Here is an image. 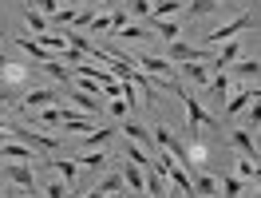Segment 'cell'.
<instances>
[{"instance_id": "f907efd6", "label": "cell", "mask_w": 261, "mask_h": 198, "mask_svg": "<svg viewBox=\"0 0 261 198\" xmlns=\"http://www.w3.org/2000/svg\"><path fill=\"white\" fill-rule=\"evenodd\" d=\"M0 166H4V159H0Z\"/></svg>"}, {"instance_id": "60d3db41", "label": "cell", "mask_w": 261, "mask_h": 198, "mask_svg": "<svg viewBox=\"0 0 261 198\" xmlns=\"http://www.w3.org/2000/svg\"><path fill=\"white\" fill-rule=\"evenodd\" d=\"M123 99L130 103V111H135V99H139V91H135V83H123Z\"/></svg>"}, {"instance_id": "cb8c5ba5", "label": "cell", "mask_w": 261, "mask_h": 198, "mask_svg": "<svg viewBox=\"0 0 261 198\" xmlns=\"http://www.w3.org/2000/svg\"><path fill=\"white\" fill-rule=\"evenodd\" d=\"M111 127H95V131H91V135H83V147H87V151H99V147H103V143H107V139H111Z\"/></svg>"}, {"instance_id": "8d00e7d4", "label": "cell", "mask_w": 261, "mask_h": 198, "mask_svg": "<svg viewBox=\"0 0 261 198\" xmlns=\"http://www.w3.org/2000/svg\"><path fill=\"white\" fill-rule=\"evenodd\" d=\"M75 16H80L75 8H60V12L51 16V24H67V28H71V24H75Z\"/></svg>"}, {"instance_id": "8fae6325", "label": "cell", "mask_w": 261, "mask_h": 198, "mask_svg": "<svg viewBox=\"0 0 261 198\" xmlns=\"http://www.w3.org/2000/svg\"><path fill=\"white\" fill-rule=\"evenodd\" d=\"M229 143L242 151V159L257 163V143H253V131H233V135H229Z\"/></svg>"}, {"instance_id": "e0dca14e", "label": "cell", "mask_w": 261, "mask_h": 198, "mask_svg": "<svg viewBox=\"0 0 261 198\" xmlns=\"http://www.w3.org/2000/svg\"><path fill=\"white\" fill-rule=\"evenodd\" d=\"M48 166L67 182V186H71V182H75V175H80V163H75V159H56V163H48Z\"/></svg>"}, {"instance_id": "f546056e", "label": "cell", "mask_w": 261, "mask_h": 198, "mask_svg": "<svg viewBox=\"0 0 261 198\" xmlns=\"http://www.w3.org/2000/svg\"><path fill=\"white\" fill-rule=\"evenodd\" d=\"M222 182V198H238L242 194V179L238 175H226V179H218Z\"/></svg>"}, {"instance_id": "7a4b0ae2", "label": "cell", "mask_w": 261, "mask_h": 198, "mask_svg": "<svg viewBox=\"0 0 261 198\" xmlns=\"http://www.w3.org/2000/svg\"><path fill=\"white\" fill-rule=\"evenodd\" d=\"M245 28H253V12H249V8H242V12L229 20V24L214 28V32L202 36V40H206V44H226V40H238V32H245Z\"/></svg>"}, {"instance_id": "d590c367", "label": "cell", "mask_w": 261, "mask_h": 198, "mask_svg": "<svg viewBox=\"0 0 261 198\" xmlns=\"http://www.w3.org/2000/svg\"><path fill=\"white\" fill-rule=\"evenodd\" d=\"M91 32H95V36L99 32H111V12H99V16L91 20Z\"/></svg>"}, {"instance_id": "f35d334b", "label": "cell", "mask_w": 261, "mask_h": 198, "mask_svg": "<svg viewBox=\"0 0 261 198\" xmlns=\"http://www.w3.org/2000/svg\"><path fill=\"white\" fill-rule=\"evenodd\" d=\"M238 179H253V163L249 159H238Z\"/></svg>"}, {"instance_id": "8992f818", "label": "cell", "mask_w": 261, "mask_h": 198, "mask_svg": "<svg viewBox=\"0 0 261 198\" xmlns=\"http://www.w3.org/2000/svg\"><path fill=\"white\" fill-rule=\"evenodd\" d=\"M60 91H56V87H32V91H28V95L20 99V107H24V111H44V107H60Z\"/></svg>"}, {"instance_id": "f6af8a7d", "label": "cell", "mask_w": 261, "mask_h": 198, "mask_svg": "<svg viewBox=\"0 0 261 198\" xmlns=\"http://www.w3.org/2000/svg\"><path fill=\"white\" fill-rule=\"evenodd\" d=\"M4 99H8V87H0V103H4Z\"/></svg>"}, {"instance_id": "6da1fadb", "label": "cell", "mask_w": 261, "mask_h": 198, "mask_svg": "<svg viewBox=\"0 0 261 198\" xmlns=\"http://www.w3.org/2000/svg\"><path fill=\"white\" fill-rule=\"evenodd\" d=\"M166 87H170V91H174V95H178L182 103H186V119H190V135H198L202 127H218V115H210V111H206V107L198 103L190 87H182L178 80H170Z\"/></svg>"}, {"instance_id": "4dcf8cb0", "label": "cell", "mask_w": 261, "mask_h": 198, "mask_svg": "<svg viewBox=\"0 0 261 198\" xmlns=\"http://www.w3.org/2000/svg\"><path fill=\"white\" fill-rule=\"evenodd\" d=\"M44 194H48V198H71V194H67V182L60 179V175H56V179L44 186Z\"/></svg>"}, {"instance_id": "4fadbf2b", "label": "cell", "mask_w": 261, "mask_h": 198, "mask_svg": "<svg viewBox=\"0 0 261 198\" xmlns=\"http://www.w3.org/2000/svg\"><path fill=\"white\" fill-rule=\"evenodd\" d=\"M178 71L194 83V87H206V83H210V67H202V64H178Z\"/></svg>"}, {"instance_id": "f1b7e54d", "label": "cell", "mask_w": 261, "mask_h": 198, "mask_svg": "<svg viewBox=\"0 0 261 198\" xmlns=\"http://www.w3.org/2000/svg\"><path fill=\"white\" fill-rule=\"evenodd\" d=\"M206 87H210L214 99H222V95L229 91V76H226V71H218V76H210V83H206Z\"/></svg>"}, {"instance_id": "816d5d0a", "label": "cell", "mask_w": 261, "mask_h": 198, "mask_svg": "<svg viewBox=\"0 0 261 198\" xmlns=\"http://www.w3.org/2000/svg\"><path fill=\"white\" fill-rule=\"evenodd\" d=\"M257 198H261V190H257Z\"/></svg>"}, {"instance_id": "db71d44e", "label": "cell", "mask_w": 261, "mask_h": 198, "mask_svg": "<svg viewBox=\"0 0 261 198\" xmlns=\"http://www.w3.org/2000/svg\"><path fill=\"white\" fill-rule=\"evenodd\" d=\"M257 131H261V127H257Z\"/></svg>"}, {"instance_id": "603a6c76", "label": "cell", "mask_w": 261, "mask_h": 198, "mask_svg": "<svg viewBox=\"0 0 261 198\" xmlns=\"http://www.w3.org/2000/svg\"><path fill=\"white\" fill-rule=\"evenodd\" d=\"M36 44H44V48H48L51 56L67 52V40H64V36H56V32H44V36H36Z\"/></svg>"}, {"instance_id": "5b68a950", "label": "cell", "mask_w": 261, "mask_h": 198, "mask_svg": "<svg viewBox=\"0 0 261 198\" xmlns=\"http://www.w3.org/2000/svg\"><path fill=\"white\" fill-rule=\"evenodd\" d=\"M135 60V67H143L147 76H163V80H174V71H178V64H170L166 56H150V52H139V56H130Z\"/></svg>"}, {"instance_id": "4316f807", "label": "cell", "mask_w": 261, "mask_h": 198, "mask_svg": "<svg viewBox=\"0 0 261 198\" xmlns=\"http://www.w3.org/2000/svg\"><path fill=\"white\" fill-rule=\"evenodd\" d=\"M40 67H44L48 76H56L60 83H71V80H75V76H71V67H64L60 60H48V64H40Z\"/></svg>"}, {"instance_id": "52a82bcc", "label": "cell", "mask_w": 261, "mask_h": 198, "mask_svg": "<svg viewBox=\"0 0 261 198\" xmlns=\"http://www.w3.org/2000/svg\"><path fill=\"white\" fill-rule=\"evenodd\" d=\"M4 179L12 182V186H20V190L36 194V175H32V163H8V166H4Z\"/></svg>"}, {"instance_id": "9c48e42d", "label": "cell", "mask_w": 261, "mask_h": 198, "mask_svg": "<svg viewBox=\"0 0 261 198\" xmlns=\"http://www.w3.org/2000/svg\"><path fill=\"white\" fill-rule=\"evenodd\" d=\"M190 179H194V194H198V198H222V182L214 179V175H206V170H194Z\"/></svg>"}, {"instance_id": "d4e9b609", "label": "cell", "mask_w": 261, "mask_h": 198, "mask_svg": "<svg viewBox=\"0 0 261 198\" xmlns=\"http://www.w3.org/2000/svg\"><path fill=\"white\" fill-rule=\"evenodd\" d=\"M249 103H253V87H249V91H238V95L229 99V103H226V115H238V111H245Z\"/></svg>"}, {"instance_id": "c3c4849f", "label": "cell", "mask_w": 261, "mask_h": 198, "mask_svg": "<svg viewBox=\"0 0 261 198\" xmlns=\"http://www.w3.org/2000/svg\"><path fill=\"white\" fill-rule=\"evenodd\" d=\"M4 198H16V194H8V190H4Z\"/></svg>"}, {"instance_id": "ee69618b", "label": "cell", "mask_w": 261, "mask_h": 198, "mask_svg": "<svg viewBox=\"0 0 261 198\" xmlns=\"http://www.w3.org/2000/svg\"><path fill=\"white\" fill-rule=\"evenodd\" d=\"M83 198H103V194H99V186H91V190H87Z\"/></svg>"}, {"instance_id": "836d02e7", "label": "cell", "mask_w": 261, "mask_h": 198, "mask_svg": "<svg viewBox=\"0 0 261 198\" xmlns=\"http://www.w3.org/2000/svg\"><path fill=\"white\" fill-rule=\"evenodd\" d=\"M28 4H36V12H44L48 20L60 12V0H28Z\"/></svg>"}, {"instance_id": "9a60e30c", "label": "cell", "mask_w": 261, "mask_h": 198, "mask_svg": "<svg viewBox=\"0 0 261 198\" xmlns=\"http://www.w3.org/2000/svg\"><path fill=\"white\" fill-rule=\"evenodd\" d=\"M147 198H166V175L147 166Z\"/></svg>"}, {"instance_id": "e575fe53", "label": "cell", "mask_w": 261, "mask_h": 198, "mask_svg": "<svg viewBox=\"0 0 261 198\" xmlns=\"http://www.w3.org/2000/svg\"><path fill=\"white\" fill-rule=\"evenodd\" d=\"M107 111H111L115 119H127V111H130V103H127V99H107Z\"/></svg>"}, {"instance_id": "7c38bea8", "label": "cell", "mask_w": 261, "mask_h": 198, "mask_svg": "<svg viewBox=\"0 0 261 198\" xmlns=\"http://www.w3.org/2000/svg\"><path fill=\"white\" fill-rule=\"evenodd\" d=\"M238 56H242V44H238V40H226V44H222V52H218V56L210 60V67H218V71H226V67L233 64Z\"/></svg>"}, {"instance_id": "30bf717a", "label": "cell", "mask_w": 261, "mask_h": 198, "mask_svg": "<svg viewBox=\"0 0 261 198\" xmlns=\"http://www.w3.org/2000/svg\"><path fill=\"white\" fill-rule=\"evenodd\" d=\"M67 99L80 107V111H87V115H103V107L107 103H99V99H91L87 91H80V87H67Z\"/></svg>"}, {"instance_id": "f5cc1de1", "label": "cell", "mask_w": 261, "mask_h": 198, "mask_svg": "<svg viewBox=\"0 0 261 198\" xmlns=\"http://www.w3.org/2000/svg\"><path fill=\"white\" fill-rule=\"evenodd\" d=\"M24 4H28V0H24Z\"/></svg>"}, {"instance_id": "3957f363", "label": "cell", "mask_w": 261, "mask_h": 198, "mask_svg": "<svg viewBox=\"0 0 261 198\" xmlns=\"http://www.w3.org/2000/svg\"><path fill=\"white\" fill-rule=\"evenodd\" d=\"M8 135H12L16 143H24V147H32V151H60V139L40 135V131H32V127H20V123H8Z\"/></svg>"}, {"instance_id": "7dc6e473", "label": "cell", "mask_w": 261, "mask_h": 198, "mask_svg": "<svg viewBox=\"0 0 261 198\" xmlns=\"http://www.w3.org/2000/svg\"><path fill=\"white\" fill-rule=\"evenodd\" d=\"M103 198H127V194H103Z\"/></svg>"}, {"instance_id": "484cf974", "label": "cell", "mask_w": 261, "mask_h": 198, "mask_svg": "<svg viewBox=\"0 0 261 198\" xmlns=\"http://www.w3.org/2000/svg\"><path fill=\"white\" fill-rule=\"evenodd\" d=\"M186 8H190V16H214L222 4H218V0H190Z\"/></svg>"}, {"instance_id": "ac0fdd59", "label": "cell", "mask_w": 261, "mask_h": 198, "mask_svg": "<svg viewBox=\"0 0 261 198\" xmlns=\"http://www.w3.org/2000/svg\"><path fill=\"white\" fill-rule=\"evenodd\" d=\"M182 8V0H150V16L154 20H170Z\"/></svg>"}, {"instance_id": "7402d4cb", "label": "cell", "mask_w": 261, "mask_h": 198, "mask_svg": "<svg viewBox=\"0 0 261 198\" xmlns=\"http://www.w3.org/2000/svg\"><path fill=\"white\" fill-rule=\"evenodd\" d=\"M119 131L127 135V139H135V143H150V139H154V135H150L147 127H139V123H135V119H127V123H123V127H119Z\"/></svg>"}, {"instance_id": "83f0119b", "label": "cell", "mask_w": 261, "mask_h": 198, "mask_svg": "<svg viewBox=\"0 0 261 198\" xmlns=\"http://www.w3.org/2000/svg\"><path fill=\"white\" fill-rule=\"evenodd\" d=\"M75 163H80V166H91V170H103V166H107V155H103V151H87V155H80Z\"/></svg>"}, {"instance_id": "1f68e13d", "label": "cell", "mask_w": 261, "mask_h": 198, "mask_svg": "<svg viewBox=\"0 0 261 198\" xmlns=\"http://www.w3.org/2000/svg\"><path fill=\"white\" fill-rule=\"evenodd\" d=\"M130 16H139V20H147L150 16V0H130V4H123Z\"/></svg>"}, {"instance_id": "5bb4252c", "label": "cell", "mask_w": 261, "mask_h": 198, "mask_svg": "<svg viewBox=\"0 0 261 198\" xmlns=\"http://www.w3.org/2000/svg\"><path fill=\"white\" fill-rule=\"evenodd\" d=\"M16 44H20V48H24V52H28L32 60H40V64H48V60H51V52L44 48V44H36L32 36H16Z\"/></svg>"}, {"instance_id": "277c9868", "label": "cell", "mask_w": 261, "mask_h": 198, "mask_svg": "<svg viewBox=\"0 0 261 198\" xmlns=\"http://www.w3.org/2000/svg\"><path fill=\"white\" fill-rule=\"evenodd\" d=\"M166 60H170V64H210L214 56L206 48H190L186 40H170V44H166Z\"/></svg>"}, {"instance_id": "2e32d148", "label": "cell", "mask_w": 261, "mask_h": 198, "mask_svg": "<svg viewBox=\"0 0 261 198\" xmlns=\"http://www.w3.org/2000/svg\"><path fill=\"white\" fill-rule=\"evenodd\" d=\"M229 71H233V76H242V80H257V76H261V60H233Z\"/></svg>"}, {"instance_id": "ab89813d", "label": "cell", "mask_w": 261, "mask_h": 198, "mask_svg": "<svg viewBox=\"0 0 261 198\" xmlns=\"http://www.w3.org/2000/svg\"><path fill=\"white\" fill-rule=\"evenodd\" d=\"M249 123H253V127H261V99H253V103H249Z\"/></svg>"}, {"instance_id": "44dd1931", "label": "cell", "mask_w": 261, "mask_h": 198, "mask_svg": "<svg viewBox=\"0 0 261 198\" xmlns=\"http://www.w3.org/2000/svg\"><path fill=\"white\" fill-rule=\"evenodd\" d=\"M24 20H28V28H32L36 36H44V32H48V16H44V12H36L32 4H24Z\"/></svg>"}, {"instance_id": "bcb514c9", "label": "cell", "mask_w": 261, "mask_h": 198, "mask_svg": "<svg viewBox=\"0 0 261 198\" xmlns=\"http://www.w3.org/2000/svg\"><path fill=\"white\" fill-rule=\"evenodd\" d=\"M253 179H261V163H257V166H253Z\"/></svg>"}, {"instance_id": "b9f144b4", "label": "cell", "mask_w": 261, "mask_h": 198, "mask_svg": "<svg viewBox=\"0 0 261 198\" xmlns=\"http://www.w3.org/2000/svg\"><path fill=\"white\" fill-rule=\"evenodd\" d=\"M222 4H226V8H233V12H242V8L249 4V0H222Z\"/></svg>"}, {"instance_id": "7bdbcfd3", "label": "cell", "mask_w": 261, "mask_h": 198, "mask_svg": "<svg viewBox=\"0 0 261 198\" xmlns=\"http://www.w3.org/2000/svg\"><path fill=\"white\" fill-rule=\"evenodd\" d=\"M103 8H107V12H115V8H119V0H103Z\"/></svg>"}, {"instance_id": "74e56055", "label": "cell", "mask_w": 261, "mask_h": 198, "mask_svg": "<svg viewBox=\"0 0 261 198\" xmlns=\"http://www.w3.org/2000/svg\"><path fill=\"white\" fill-rule=\"evenodd\" d=\"M99 12L95 8H87V12H80V16H75V24H71V28H91V20H95Z\"/></svg>"}, {"instance_id": "d6986e66", "label": "cell", "mask_w": 261, "mask_h": 198, "mask_svg": "<svg viewBox=\"0 0 261 198\" xmlns=\"http://www.w3.org/2000/svg\"><path fill=\"white\" fill-rule=\"evenodd\" d=\"M154 36H163L166 44H170V40H182V24L178 20H154Z\"/></svg>"}, {"instance_id": "681fc988", "label": "cell", "mask_w": 261, "mask_h": 198, "mask_svg": "<svg viewBox=\"0 0 261 198\" xmlns=\"http://www.w3.org/2000/svg\"><path fill=\"white\" fill-rule=\"evenodd\" d=\"M130 198H147V194H130Z\"/></svg>"}, {"instance_id": "ffe728a7", "label": "cell", "mask_w": 261, "mask_h": 198, "mask_svg": "<svg viewBox=\"0 0 261 198\" xmlns=\"http://www.w3.org/2000/svg\"><path fill=\"white\" fill-rule=\"evenodd\" d=\"M99 194H127V182H123V175H107L103 182H95ZM130 198V194H127Z\"/></svg>"}, {"instance_id": "ba28073f", "label": "cell", "mask_w": 261, "mask_h": 198, "mask_svg": "<svg viewBox=\"0 0 261 198\" xmlns=\"http://www.w3.org/2000/svg\"><path fill=\"white\" fill-rule=\"evenodd\" d=\"M119 175H123V182L130 186V194H147V170H143V166L135 163V159H127Z\"/></svg>"}, {"instance_id": "d6a6232c", "label": "cell", "mask_w": 261, "mask_h": 198, "mask_svg": "<svg viewBox=\"0 0 261 198\" xmlns=\"http://www.w3.org/2000/svg\"><path fill=\"white\" fill-rule=\"evenodd\" d=\"M119 36H123V40H150V32L143 28V24H127V28H123Z\"/></svg>"}]
</instances>
